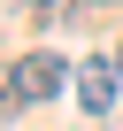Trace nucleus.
<instances>
[{"label":"nucleus","instance_id":"1","mask_svg":"<svg viewBox=\"0 0 123 131\" xmlns=\"http://www.w3.org/2000/svg\"><path fill=\"white\" fill-rule=\"evenodd\" d=\"M61 85H69V70H61V54H23L16 70H8V100H23V108L54 100Z\"/></svg>","mask_w":123,"mask_h":131},{"label":"nucleus","instance_id":"2","mask_svg":"<svg viewBox=\"0 0 123 131\" xmlns=\"http://www.w3.org/2000/svg\"><path fill=\"white\" fill-rule=\"evenodd\" d=\"M115 77H123L115 62H85V70L69 77V93H77V108H85V116H108V108H115Z\"/></svg>","mask_w":123,"mask_h":131},{"label":"nucleus","instance_id":"3","mask_svg":"<svg viewBox=\"0 0 123 131\" xmlns=\"http://www.w3.org/2000/svg\"><path fill=\"white\" fill-rule=\"evenodd\" d=\"M23 8H39V16H46V8H61V0H23Z\"/></svg>","mask_w":123,"mask_h":131},{"label":"nucleus","instance_id":"4","mask_svg":"<svg viewBox=\"0 0 123 131\" xmlns=\"http://www.w3.org/2000/svg\"><path fill=\"white\" fill-rule=\"evenodd\" d=\"M115 70H123V46H115Z\"/></svg>","mask_w":123,"mask_h":131}]
</instances>
